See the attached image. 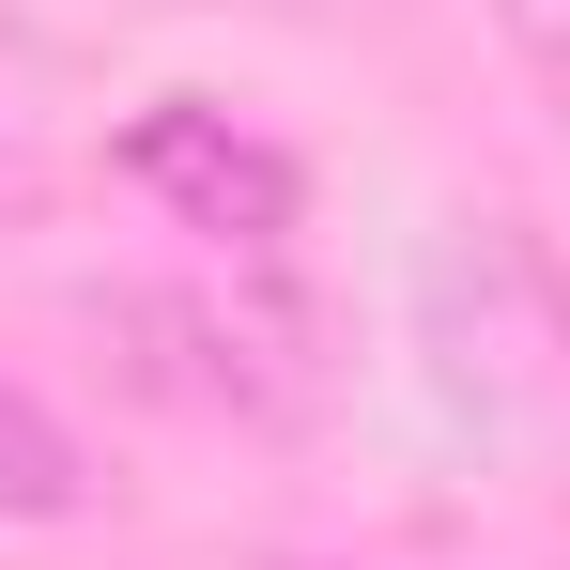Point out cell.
<instances>
[{"label":"cell","instance_id":"1","mask_svg":"<svg viewBox=\"0 0 570 570\" xmlns=\"http://www.w3.org/2000/svg\"><path fill=\"white\" fill-rule=\"evenodd\" d=\"M124 170L170 200L186 232H232V247L293 232V155H278V139H247L232 108H186V94L139 108V124H124Z\"/></svg>","mask_w":570,"mask_h":570},{"label":"cell","instance_id":"2","mask_svg":"<svg viewBox=\"0 0 570 570\" xmlns=\"http://www.w3.org/2000/svg\"><path fill=\"white\" fill-rule=\"evenodd\" d=\"M94 478H78V432L31 401V385H0V524H62Z\"/></svg>","mask_w":570,"mask_h":570}]
</instances>
